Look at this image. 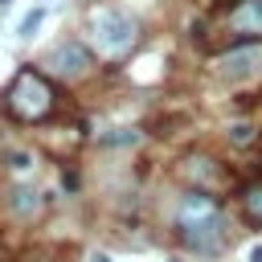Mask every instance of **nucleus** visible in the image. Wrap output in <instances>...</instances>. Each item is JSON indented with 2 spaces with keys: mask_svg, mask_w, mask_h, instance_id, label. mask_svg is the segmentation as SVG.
<instances>
[{
  "mask_svg": "<svg viewBox=\"0 0 262 262\" xmlns=\"http://www.w3.org/2000/svg\"><path fill=\"white\" fill-rule=\"evenodd\" d=\"M176 237L192 254H217L225 246V209L213 192L188 188L176 205Z\"/></svg>",
  "mask_w": 262,
  "mask_h": 262,
  "instance_id": "nucleus-1",
  "label": "nucleus"
},
{
  "mask_svg": "<svg viewBox=\"0 0 262 262\" xmlns=\"http://www.w3.org/2000/svg\"><path fill=\"white\" fill-rule=\"evenodd\" d=\"M0 98H4L8 119H16V123H45L53 115V102H57L49 78L41 70H33V66H20Z\"/></svg>",
  "mask_w": 262,
  "mask_h": 262,
  "instance_id": "nucleus-2",
  "label": "nucleus"
},
{
  "mask_svg": "<svg viewBox=\"0 0 262 262\" xmlns=\"http://www.w3.org/2000/svg\"><path fill=\"white\" fill-rule=\"evenodd\" d=\"M90 41H94V49L98 53H106V57H119V53H127L135 41H139V20L127 12V8H94L90 12Z\"/></svg>",
  "mask_w": 262,
  "mask_h": 262,
  "instance_id": "nucleus-3",
  "label": "nucleus"
},
{
  "mask_svg": "<svg viewBox=\"0 0 262 262\" xmlns=\"http://www.w3.org/2000/svg\"><path fill=\"white\" fill-rule=\"evenodd\" d=\"M41 66H45V74H53V78H61V82H78V78H86V74H90L94 57H90V49H86L82 41L61 37V41H53V45L45 49Z\"/></svg>",
  "mask_w": 262,
  "mask_h": 262,
  "instance_id": "nucleus-4",
  "label": "nucleus"
},
{
  "mask_svg": "<svg viewBox=\"0 0 262 262\" xmlns=\"http://www.w3.org/2000/svg\"><path fill=\"white\" fill-rule=\"evenodd\" d=\"M217 74L225 82H246V78L262 74V45H233L229 53L217 57Z\"/></svg>",
  "mask_w": 262,
  "mask_h": 262,
  "instance_id": "nucleus-5",
  "label": "nucleus"
},
{
  "mask_svg": "<svg viewBox=\"0 0 262 262\" xmlns=\"http://www.w3.org/2000/svg\"><path fill=\"white\" fill-rule=\"evenodd\" d=\"M225 25H229V33L242 37V41L262 37V0H237V4L225 12Z\"/></svg>",
  "mask_w": 262,
  "mask_h": 262,
  "instance_id": "nucleus-6",
  "label": "nucleus"
},
{
  "mask_svg": "<svg viewBox=\"0 0 262 262\" xmlns=\"http://www.w3.org/2000/svg\"><path fill=\"white\" fill-rule=\"evenodd\" d=\"M41 205H45V201H41V192H37L33 184H12L8 196H4V209H8L16 221H33V217L41 213Z\"/></svg>",
  "mask_w": 262,
  "mask_h": 262,
  "instance_id": "nucleus-7",
  "label": "nucleus"
},
{
  "mask_svg": "<svg viewBox=\"0 0 262 262\" xmlns=\"http://www.w3.org/2000/svg\"><path fill=\"white\" fill-rule=\"evenodd\" d=\"M180 176L188 180V188H201V192H213V184H217V168H213L209 156H188Z\"/></svg>",
  "mask_w": 262,
  "mask_h": 262,
  "instance_id": "nucleus-8",
  "label": "nucleus"
},
{
  "mask_svg": "<svg viewBox=\"0 0 262 262\" xmlns=\"http://www.w3.org/2000/svg\"><path fill=\"white\" fill-rule=\"evenodd\" d=\"M242 213H246V221L250 225H262V180L258 184H250V188H242Z\"/></svg>",
  "mask_w": 262,
  "mask_h": 262,
  "instance_id": "nucleus-9",
  "label": "nucleus"
},
{
  "mask_svg": "<svg viewBox=\"0 0 262 262\" xmlns=\"http://www.w3.org/2000/svg\"><path fill=\"white\" fill-rule=\"evenodd\" d=\"M4 168H8L12 176H33V172H37V160H33L29 151H8V156H4Z\"/></svg>",
  "mask_w": 262,
  "mask_h": 262,
  "instance_id": "nucleus-10",
  "label": "nucleus"
},
{
  "mask_svg": "<svg viewBox=\"0 0 262 262\" xmlns=\"http://www.w3.org/2000/svg\"><path fill=\"white\" fill-rule=\"evenodd\" d=\"M41 20H45V4H37V8H29L25 16H20V25H16V37L25 41V37H33L37 29H41Z\"/></svg>",
  "mask_w": 262,
  "mask_h": 262,
  "instance_id": "nucleus-11",
  "label": "nucleus"
},
{
  "mask_svg": "<svg viewBox=\"0 0 262 262\" xmlns=\"http://www.w3.org/2000/svg\"><path fill=\"white\" fill-rule=\"evenodd\" d=\"M250 262H262V246H254V250H250Z\"/></svg>",
  "mask_w": 262,
  "mask_h": 262,
  "instance_id": "nucleus-12",
  "label": "nucleus"
},
{
  "mask_svg": "<svg viewBox=\"0 0 262 262\" xmlns=\"http://www.w3.org/2000/svg\"><path fill=\"white\" fill-rule=\"evenodd\" d=\"M90 262H115V258H111V254H94Z\"/></svg>",
  "mask_w": 262,
  "mask_h": 262,
  "instance_id": "nucleus-13",
  "label": "nucleus"
},
{
  "mask_svg": "<svg viewBox=\"0 0 262 262\" xmlns=\"http://www.w3.org/2000/svg\"><path fill=\"white\" fill-rule=\"evenodd\" d=\"M12 8V0H0V20H4V12Z\"/></svg>",
  "mask_w": 262,
  "mask_h": 262,
  "instance_id": "nucleus-14",
  "label": "nucleus"
}]
</instances>
